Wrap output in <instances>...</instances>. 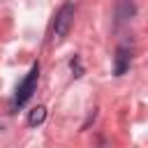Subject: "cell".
I'll use <instances>...</instances> for the list:
<instances>
[{"mask_svg":"<svg viewBox=\"0 0 148 148\" xmlns=\"http://www.w3.org/2000/svg\"><path fill=\"white\" fill-rule=\"evenodd\" d=\"M132 65V49L127 44H120L113 56V76H123Z\"/></svg>","mask_w":148,"mask_h":148,"instance_id":"4","label":"cell"},{"mask_svg":"<svg viewBox=\"0 0 148 148\" xmlns=\"http://www.w3.org/2000/svg\"><path fill=\"white\" fill-rule=\"evenodd\" d=\"M74 2L72 0H65L60 5V9L56 12V18H53V39H65L72 23H74Z\"/></svg>","mask_w":148,"mask_h":148,"instance_id":"2","label":"cell"},{"mask_svg":"<svg viewBox=\"0 0 148 148\" xmlns=\"http://www.w3.org/2000/svg\"><path fill=\"white\" fill-rule=\"evenodd\" d=\"M69 69H72V76H74V79L83 76V65H81V56H74V58H69Z\"/></svg>","mask_w":148,"mask_h":148,"instance_id":"6","label":"cell"},{"mask_svg":"<svg viewBox=\"0 0 148 148\" xmlns=\"http://www.w3.org/2000/svg\"><path fill=\"white\" fill-rule=\"evenodd\" d=\"M136 16V2L134 0H116L113 2V23L116 28L130 23Z\"/></svg>","mask_w":148,"mask_h":148,"instance_id":"3","label":"cell"},{"mask_svg":"<svg viewBox=\"0 0 148 148\" xmlns=\"http://www.w3.org/2000/svg\"><path fill=\"white\" fill-rule=\"evenodd\" d=\"M44 120H46V106L37 104L35 109H30V111H28V125H30V127H37V125H42Z\"/></svg>","mask_w":148,"mask_h":148,"instance_id":"5","label":"cell"},{"mask_svg":"<svg viewBox=\"0 0 148 148\" xmlns=\"http://www.w3.org/2000/svg\"><path fill=\"white\" fill-rule=\"evenodd\" d=\"M37 79H39V62H32L30 72L25 74V79H23V81L16 86V90H14V99H12V106H14V109H21V106L28 104V99L32 97V92H35V88H37Z\"/></svg>","mask_w":148,"mask_h":148,"instance_id":"1","label":"cell"}]
</instances>
